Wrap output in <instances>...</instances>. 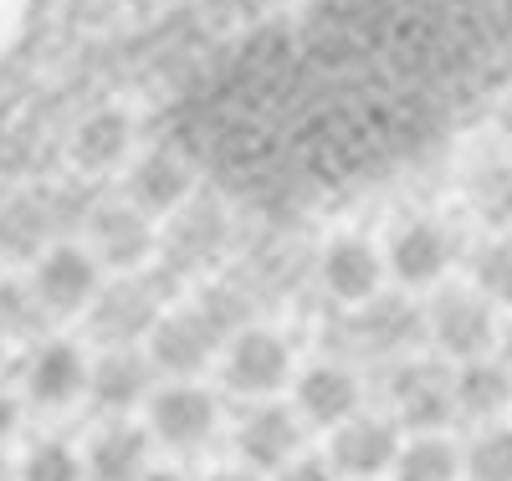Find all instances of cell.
<instances>
[{"instance_id": "cell-25", "label": "cell", "mask_w": 512, "mask_h": 481, "mask_svg": "<svg viewBox=\"0 0 512 481\" xmlns=\"http://www.w3.org/2000/svg\"><path fill=\"white\" fill-rule=\"evenodd\" d=\"M466 481H512V430L497 425L466 451Z\"/></svg>"}, {"instance_id": "cell-12", "label": "cell", "mask_w": 512, "mask_h": 481, "mask_svg": "<svg viewBox=\"0 0 512 481\" xmlns=\"http://www.w3.org/2000/svg\"><path fill=\"white\" fill-rule=\"evenodd\" d=\"M456 256V241L436 226V221H410L395 241H390V267L405 287H425L436 282Z\"/></svg>"}, {"instance_id": "cell-6", "label": "cell", "mask_w": 512, "mask_h": 481, "mask_svg": "<svg viewBox=\"0 0 512 481\" xmlns=\"http://www.w3.org/2000/svg\"><path fill=\"white\" fill-rule=\"evenodd\" d=\"M159 328V297L144 282H118L98 292L93 302V333L113 348H134L139 338H154Z\"/></svg>"}, {"instance_id": "cell-7", "label": "cell", "mask_w": 512, "mask_h": 481, "mask_svg": "<svg viewBox=\"0 0 512 481\" xmlns=\"http://www.w3.org/2000/svg\"><path fill=\"white\" fill-rule=\"evenodd\" d=\"M297 446H303V430H297V415L282 410V405H256L236 425V456L251 471H282V466H292Z\"/></svg>"}, {"instance_id": "cell-9", "label": "cell", "mask_w": 512, "mask_h": 481, "mask_svg": "<svg viewBox=\"0 0 512 481\" xmlns=\"http://www.w3.org/2000/svg\"><path fill=\"white\" fill-rule=\"evenodd\" d=\"M88 389V369H82L72 343H41L26 359V395L41 410H62L67 400H77Z\"/></svg>"}, {"instance_id": "cell-8", "label": "cell", "mask_w": 512, "mask_h": 481, "mask_svg": "<svg viewBox=\"0 0 512 481\" xmlns=\"http://www.w3.org/2000/svg\"><path fill=\"white\" fill-rule=\"evenodd\" d=\"M31 292L41 297L47 313H72L82 302H98V261L77 246H57V251L41 256Z\"/></svg>"}, {"instance_id": "cell-16", "label": "cell", "mask_w": 512, "mask_h": 481, "mask_svg": "<svg viewBox=\"0 0 512 481\" xmlns=\"http://www.w3.org/2000/svg\"><path fill=\"white\" fill-rule=\"evenodd\" d=\"M323 287L333 297H344V302H364L379 287V256H374V246L354 241V236L333 241L323 251Z\"/></svg>"}, {"instance_id": "cell-15", "label": "cell", "mask_w": 512, "mask_h": 481, "mask_svg": "<svg viewBox=\"0 0 512 481\" xmlns=\"http://www.w3.org/2000/svg\"><path fill=\"white\" fill-rule=\"evenodd\" d=\"M93 246H98V256L108 261V267L134 272L139 261L154 251V236H149V226H144L139 210L113 205V210H98V215H93Z\"/></svg>"}, {"instance_id": "cell-1", "label": "cell", "mask_w": 512, "mask_h": 481, "mask_svg": "<svg viewBox=\"0 0 512 481\" xmlns=\"http://www.w3.org/2000/svg\"><path fill=\"white\" fill-rule=\"evenodd\" d=\"M425 333L441 348L446 359H461V364H477L492 338H497V323H492V302L482 292H441L431 302V318H425Z\"/></svg>"}, {"instance_id": "cell-2", "label": "cell", "mask_w": 512, "mask_h": 481, "mask_svg": "<svg viewBox=\"0 0 512 481\" xmlns=\"http://www.w3.org/2000/svg\"><path fill=\"white\" fill-rule=\"evenodd\" d=\"M221 425V405L195 384H175V389H159L149 400V435L169 451H200Z\"/></svg>"}, {"instance_id": "cell-30", "label": "cell", "mask_w": 512, "mask_h": 481, "mask_svg": "<svg viewBox=\"0 0 512 481\" xmlns=\"http://www.w3.org/2000/svg\"><path fill=\"white\" fill-rule=\"evenodd\" d=\"M210 481H256V476H251V471H216Z\"/></svg>"}, {"instance_id": "cell-5", "label": "cell", "mask_w": 512, "mask_h": 481, "mask_svg": "<svg viewBox=\"0 0 512 481\" xmlns=\"http://www.w3.org/2000/svg\"><path fill=\"white\" fill-rule=\"evenodd\" d=\"M400 435L390 420L379 415H354L349 425L333 430V471L354 476V481H374L379 471H395L400 461Z\"/></svg>"}, {"instance_id": "cell-27", "label": "cell", "mask_w": 512, "mask_h": 481, "mask_svg": "<svg viewBox=\"0 0 512 481\" xmlns=\"http://www.w3.org/2000/svg\"><path fill=\"white\" fill-rule=\"evenodd\" d=\"M41 215H31V210H16V215H6V226H0V246L6 251H31L36 241H41Z\"/></svg>"}, {"instance_id": "cell-14", "label": "cell", "mask_w": 512, "mask_h": 481, "mask_svg": "<svg viewBox=\"0 0 512 481\" xmlns=\"http://www.w3.org/2000/svg\"><path fill=\"white\" fill-rule=\"evenodd\" d=\"M297 410H303L313 425H349L354 410H359V384L349 369L338 364H318L297 379Z\"/></svg>"}, {"instance_id": "cell-17", "label": "cell", "mask_w": 512, "mask_h": 481, "mask_svg": "<svg viewBox=\"0 0 512 481\" xmlns=\"http://www.w3.org/2000/svg\"><path fill=\"white\" fill-rule=\"evenodd\" d=\"M512 405V369L492 364V359H477L456 374V410L472 415V420H492Z\"/></svg>"}, {"instance_id": "cell-11", "label": "cell", "mask_w": 512, "mask_h": 481, "mask_svg": "<svg viewBox=\"0 0 512 481\" xmlns=\"http://www.w3.org/2000/svg\"><path fill=\"white\" fill-rule=\"evenodd\" d=\"M149 446L154 435L139 425H103L88 446V481H144L149 476Z\"/></svg>"}, {"instance_id": "cell-32", "label": "cell", "mask_w": 512, "mask_h": 481, "mask_svg": "<svg viewBox=\"0 0 512 481\" xmlns=\"http://www.w3.org/2000/svg\"><path fill=\"white\" fill-rule=\"evenodd\" d=\"M502 134H507V144H512V98H507V108H502Z\"/></svg>"}, {"instance_id": "cell-29", "label": "cell", "mask_w": 512, "mask_h": 481, "mask_svg": "<svg viewBox=\"0 0 512 481\" xmlns=\"http://www.w3.org/2000/svg\"><path fill=\"white\" fill-rule=\"evenodd\" d=\"M16 420H21V410H16V400L6 395V389H0V446L11 441V430H16Z\"/></svg>"}, {"instance_id": "cell-21", "label": "cell", "mask_w": 512, "mask_h": 481, "mask_svg": "<svg viewBox=\"0 0 512 481\" xmlns=\"http://www.w3.org/2000/svg\"><path fill=\"white\" fill-rule=\"evenodd\" d=\"M128 118L123 113H93V118H82V128H77V144H72V154H77V164H88V169H103V164H113L123 149H128Z\"/></svg>"}, {"instance_id": "cell-28", "label": "cell", "mask_w": 512, "mask_h": 481, "mask_svg": "<svg viewBox=\"0 0 512 481\" xmlns=\"http://www.w3.org/2000/svg\"><path fill=\"white\" fill-rule=\"evenodd\" d=\"M277 481H338L333 461H318V456H303V461H292L277 471Z\"/></svg>"}, {"instance_id": "cell-23", "label": "cell", "mask_w": 512, "mask_h": 481, "mask_svg": "<svg viewBox=\"0 0 512 481\" xmlns=\"http://www.w3.org/2000/svg\"><path fill=\"white\" fill-rule=\"evenodd\" d=\"M16 481H88V461L62 441H41V446L26 451Z\"/></svg>"}, {"instance_id": "cell-4", "label": "cell", "mask_w": 512, "mask_h": 481, "mask_svg": "<svg viewBox=\"0 0 512 481\" xmlns=\"http://www.w3.org/2000/svg\"><path fill=\"white\" fill-rule=\"evenodd\" d=\"M292 359H287V343L277 333H262V328H246L231 338L226 348V384L246 400H267L282 389Z\"/></svg>"}, {"instance_id": "cell-20", "label": "cell", "mask_w": 512, "mask_h": 481, "mask_svg": "<svg viewBox=\"0 0 512 481\" xmlns=\"http://www.w3.org/2000/svg\"><path fill=\"white\" fill-rule=\"evenodd\" d=\"M216 241H221V215L210 210V205H195V210H185L175 226H169V236H164V246H169V261H175V272H185V267H200V261L216 251Z\"/></svg>"}, {"instance_id": "cell-31", "label": "cell", "mask_w": 512, "mask_h": 481, "mask_svg": "<svg viewBox=\"0 0 512 481\" xmlns=\"http://www.w3.org/2000/svg\"><path fill=\"white\" fill-rule=\"evenodd\" d=\"M502 359H507V369H512V323H507V333H502Z\"/></svg>"}, {"instance_id": "cell-18", "label": "cell", "mask_w": 512, "mask_h": 481, "mask_svg": "<svg viewBox=\"0 0 512 481\" xmlns=\"http://www.w3.org/2000/svg\"><path fill=\"white\" fill-rule=\"evenodd\" d=\"M185 190H190V169L175 154H149L128 180V195H134L139 210H175Z\"/></svg>"}, {"instance_id": "cell-10", "label": "cell", "mask_w": 512, "mask_h": 481, "mask_svg": "<svg viewBox=\"0 0 512 481\" xmlns=\"http://www.w3.org/2000/svg\"><path fill=\"white\" fill-rule=\"evenodd\" d=\"M420 333V313L405 308L400 297H379L374 308H359L349 323H344V338L354 354H400L410 348Z\"/></svg>"}, {"instance_id": "cell-3", "label": "cell", "mask_w": 512, "mask_h": 481, "mask_svg": "<svg viewBox=\"0 0 512 481\" xmlns=\"http://www.w3.org/2000/svg\"><path fill=\"white\" fill-rule=\"evenodd\" d=\"M390 400L400 410V420L410 430H441L456 410V374H446L441 364H400L390 374Z\"/></svg>"}, {"instance_id": "cell-22", "label": "cell", "mask_w": 512, "mask_h": 481, "mask_svg": "<svg viewBox=\"0 0 512 481\" xmlns=\"http://www.w3.org/2000/svg\"><path fill=\"white\" fill-rule=\"evenodd\" d=\"M472 205L487 226H512V164L492 159L472 174Z\"/></svg>"}, {"instance_id": "cell-19", "label": "cell", "mask_w": 512, "mask_h": 481, "mask_svg": "<svg viewBox=\"0 0 512 481\" xmlns=\"http://www.w3.org/2000/svg\"><path fill=\"white\" fill-rule=\"evenodd\" d=\"M395 481H466V456L446 441V435H415L400 451Z\"/></svg>"}, {"instance_id": "cell-24", "label": "cell", "mask_w": 512, "mask_h": 481, "mask_svg": "<svg viewBox=\"0 0 512 481\" xmlns=\"http://www.w3.org/2000/svg\"><path fill=\"white\" fill-rule=\"evenodd\" d=\"M472 277H477V292L487 302H507L512 308V236H492L472 256Z\"/></svg>"}, {"instance_id": "cell-13", "label": "cell", "mask_w": 512, "mask_h": 481, "mask_svg": "<svg viewBox=\"0 0 512 481\" xmlns=\"http://www.w3.org/2000/svg\"><path fill=\"white\" fill-rule=\"evenodd\" d=\"M149 364L144 354H134V348H108V354L98 359V369L88 374V389H93V405L98 410H134L149 400Z\"/></svg>"}, {"instance_id": "cell-33", "label": "cell", "mask_w": 512, "mask_h": 481, "mask_svg": "<svg viewBox=\"0 0 512 481\" xmlns=\"http://www.w3.org/2000/svg\"><path fill=\"white\" fill-rule=\"evenodd\" d=\"M144 481H185V476H180V471H149Z\"/></svg>"}, {"instance_id": "cell-26", "label": "cell", "mask_w": 512, "mask_h": 481, "mask_svg": "<svg viewBox=\"0 0 512 481\" xmlns=\"http://www.w3.org/2000/svg\"><path fill=\"white\" fill-rule=\"evenodd\" d=\"M36 323H41V297L21 292V287H0V333H6V328L31 333Z\"/></svg>"}]
</instances>
